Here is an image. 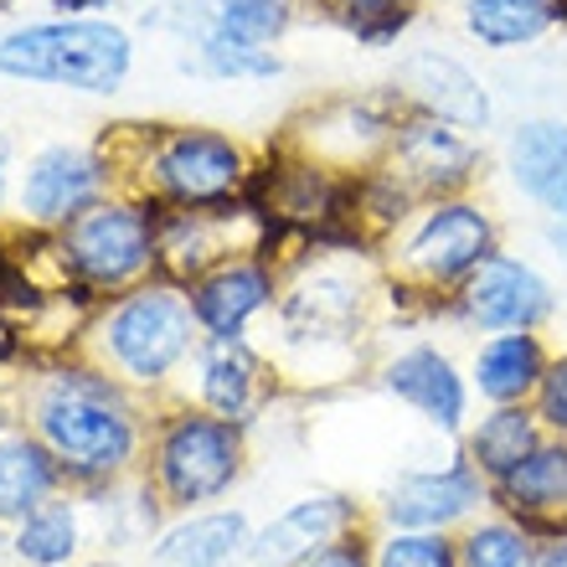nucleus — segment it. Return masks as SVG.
Listing matches in <instances>:
<instances>
[{
    "instance_id": "obj_22",
    "label": "nucleus",
    "mask_w": 567,
    "mask_h": 567,
    "mask_svg": "<svg viewBox=\"0 0 567 567\" xmlns=\"http://www.w3.org/2000/svg\"><path fill=\"white\" fill-rule=\"evenodd\" d=\"M58 485V470L42 444L6 439L0 444V516H31Z\"/></svg>"
},
{
    "instance_id": "obj_35",
    "label": "nucleus",
    "mask_w": 567,
    "mask_h": 567,
    "mask_svg": "<svg viewBox=\"0 0 567 567\" xmlns=\"http://www.w3.org/2000/svg\"><path fill=\"white\" fill-rule=\"evenodd\" d=\"M0 186H6V140H0Z\"/></svg>"
},
{
    "instance_id": "obj_16",
    "label": "nucleus",
    "mask_w": 567,
    "mask_h": 567,
    "mask_svg": "<svg viewBox=\"0 0 567 567\" xmlns=\"http://www.w3.org/2000/svg\"><path fill=\"white\" fill-rule=\"evenodd\" d=\"M99 196V165L83 150H47L21 186V207L37 223H68Z\"/></svg>"
},
{
    "instance_id": "obj_3",
    "label": "nucleus",
    "mask_w": 567,
    "mask_h": 567,
    "mask_svg": "<svg viewBox=\"0 0 567 567\" xmlns=\"http://www.w3.org/2000/svg\"><path fill=\"white\" fill-rule=\"evenodd\" d=\"M495 254V223L491 212L464 202V196H444L429 202L419 227L403 243V269L423 284H464L470 274Z\"/></svg>"
},
{
    "instance_id": "obj_4",
    "label": "nucleus",
    "mask_w": 567,
    "mask_h": 567,
    "mask_svg": "<svg viewBox=\"0 0 567 567\" xmlns=\"http://www.w3.org/2000/svg\"><path fill=\"white\" fill-rule=\"evenodd\" d=\"M388 171L413 192V202H444V196H460L475 181L480 150L460 124L413 114V120H398V130H392Z\"/></svg>"
},
{
    "instance_id": "obj_24",
    "label": "nucleus",
    "mask_w": 567,
    "mask_h": 567,
    "mask_svg": "<svg viewBox=\"0 0 567 567\" xmlns=\"http://www.w3.org/2000/svg\"><path fill=\"white\" fill-rule=\"evenodd\" d=\"M202 16V37H238V42L269 47L274 37H284L295 6L289 0H196Z\"/></svg>"
},
{
    "instance_id": "obj_2",
    "label": "nucleus",
    "mask_w": 567,
    "mask_h": 567,
    "mask_svg": "<svg viewBox=\"0 0 567 567\" xmlns=\"http://www.w3.org/2000/svg\"><path fill=\"white\" fill-rule=\"evenodd\" d=\"M37 429H42L52 460L68 464L73 475H109L130 460L135 429L120 398L99 382V377H62L37 408Z\"/></svg>"
},
{
    "instance_id": "obj_18",
    "label": "nucleus",
    "mask_w": 567,
    "mask_h": 567,
    "mask_svg": "<svg viewBox=\"0 0 567 567\" xmlns=\"http://www.w3.org/2000/svg\"><path fill=\"white\" fill-rule=\"evenodd\" d=\"M495 501L532 532L542 516L567 511V444H537L506 480H495Z\"/></svg>"
},
{
    "instance_id": "obj_27",
    "label": "nucleus",
    "mask_w": 567,
    "mask_h": 567,
    "mask_svg": "<svg viewBox=\"0 0 567 567\" xmlns=\"http://www.w3.org/2000/svg\"><path fill=\"white\" fill-rule=\"evenodd\" d=\"M460 567H532V537L516 522H485L460 542Z\"/></svg>"
},
{
    "instance_id": "obj_6",
    "label": "nucleus",
    "mask_w": 567,
    "mask_h": 567,
    "mask_svg": "<svg viewBox=\"0 0 567 567\" xmlns=\"http://www.w3.org/2000/svg\"><path fill=\"white\" fill-rule=\"evenodd\" d=\"M238 475V433L223 419H176L161 439V485L192 506L223 495Z\"/></svg>"
},
{
    "instance_id": "obj_26",
    "label": "nucleus",
    "mask_w": 567,
    "mask_h": 567,
    "mask_svg": "<svg viewBox=\"0 0 567 567\" xmlns=\"http://www.w3.org/2000/svg\"><path fill=\"white\" fill-rule=\"evenodd\" d=\"M330 16H336L357 42L388 47L413 27V0H330Z\"/></svg>"
},
{
    "instance_id": "obj_20",
    "label": "nucleus",
    "mask_w": 567,
    "mask_h": 567,
    "mask_svg": "<svg viewBox=\"0 0 567 567\" xmlns=\"http://www.w3.org/2000/svg\"><path fill=\"white\" fill-rule=\"evenodd\" d=\"M243 547H248V522L238 511H217L165 532L161 547L150 553V567H233Z\"/></svg>"
},
{
    "instance_id": "obj_33",
    "label": "nucleus",
    "mask_w": 567,
    "mask_h": 567,
    "mask_svg": "<svg viewBox=\"0 0 567 567\" xmlns=\"http://www.w3.org/2000/svg\"><path fill=\"white\" fill-rule=\"evenodd\" d=\"M547 238H553L557 258H567V223H557V227H553V233H547Z\"/></svg>"
},
{
    "instance_id": "obj_34",
    "label": "nucleus",
    "mask_w": 567,
    "mask_h": 567,
    "mask_svg": "<svg viewBox=\"0 0 567 567\" xmlns=\"http://www.w3.org/2000/svg\"><path fill=\"white\" fill-rule=\"evenodd\" d=\"M68 11H83V6H104V0H62Z\"/></svg>"
},
{
    "instance_id": "obj_1",
    "label": "nucleus",
    "mask_w": 567,
    "mask_h": 567,
    "mask_svg": "<svg viewBox=\"0 0 567 567\" xmlns=\"http://www.w3.org/2000/svg\"><path fill=\"white\" fill-rule=\"evenodd\" d=\"M0 73L31 83H62L83 93H114L130 73V37L109 21H52L0 37Z\"/></svg>"
},
{
    "instance_id": "obj_10",
    "label": "nucleus",
    "mask_w": 567,
    "mask_h": 567,
    "mask_svg": "<svg viewBox=\"0 0 567 567\" xmlns=\"http://www.w3.org/2000/svg\"><path fill=\"white\" fill-rule=\"evenodd\" d=\"M109 346L130 377H161L186 351V305L176 295H135L109 320Z\"/></svg>"
},
{
    "instance_id": "obj_36",
    "label": "nucleus",
    "mask_w": 567,
    "mask_h": 567,
    "mask_svg": "<svg viewBox=\"0 0 567 567\" xmlns=\"http://www.w3.org/2000/svg\"><path fill=\"white\" fill-rule=\"evenodd\" d=\"M0 423H6V419H0Z\"/></svg>"
},
{
    "instance_id": "obj_5",
    "label": "nucleus",
    "mask_w": 567,
    "mask_h": 567,
    "mask_svg": "<svg viewBox=\"0 0 567 567\" xmlns=\"http://www.w3.org/2000/svg\"><path fill=\"white\" fill-rule=\"evenodd\" d=\"M460 315L480 330H537L553 315L557 295L526 258L516 254H491L454 295Z\"/></svg>"
},
{
    "instance_id": "obj_19",
    "label": "nucleus",
    "mask_w": 567,
    "mask_h": 567,
    "mask_svg": "<svg viewBox=\"0 0 567 567\" xmlns=\"http://www.w3.org/2000/svg\"><path fill=\"white\" fill-rule=\"evenodd\" d=\"M274 295V279L264 264H227L212 279H202L192 289V310L212 336H238L243 320L258 315Z\"/></svg>"
},
{
    "instance_id": "obj_15",
    "label": "nucleus",
    "mask_w": 567,
    "mask_h": 567,
    "mask_svg": "<svg viewBox=\"0 0 567 567\" xmlns=\"http://www.w3.org/2000/svg\"><path fill=\"white\" fill-rule=\"evenodd\" d=\"M542 377H547V351H542L532 330H495L491 341L475 351V388L495 408L537 398Z\"/></svg>"
},
{
    "instance_id": "obj_21",
    "label": "nucleus",
    "mask_w": 567,
    "mask_h": 567,
    "mask_svg": "<svg viewBox=\"0 0 567 567\" xmlns=\"http://www.w3.org/2000/svg\"><path fill=\"white\" fill-rule=\"evenodd\" d=\"M537 413H526L522 403H506L495 408L491 419L475 429V439H470V464H475L480 475L491 480H506L516 464L532 454V449L542 444V429H537Z\"/></svg>"
},
{
    "instance_id": "obj_31",
    "label": "nucleus",
    "mask_w": 567,
    "mask_h": 567,
    "mask_svg": "<svg viewBox=\"0 0 567 567\" xmlns=\"http://www.w3.org/2000/svg\"><path fill=\"white\" fill-rule=\"evenodd\" d=\"M305 567H372V557L361 553L357 542H330L320 557H310Z\"/></svg>"
},
{
    "instance_id": "obj_32",
    "label": "nucleus",
    "mask_w": 567,
    "mask_h": 567,
    "mask_svg": "<svg viewBox=\"0 0 567 567\" xmlns=\"http://www.w3.org/2000/svg\"><path fill=\"white\" fill-rule=\"evenodd\" d=\"M547 542L532 553V567H567V526H542Z\"/></svg>"
},
{
    "instance_id": "obj_12",
    "label": "nucleus",
    "mask_w": 567,
    "mask_h": 567,
    "mask_svg": "<svg viewBox=\"0 0 567 567\" xmlns=\"http://www.w3.org/2000/svg\"><path fill=\"white\" fill-rule=\"evenodd\" d=\"M485 501L475 464H449V470H423V475H403L388 495L392 526L408 532H444V526L464 522L470 511Z\"/></svg>"
},
{
    "instance_id": "obj_17",
    "label": "nucleus",
    "mask_w": 567,
    "mask_h": 567,
    "mask_svg": "<svg viewBox=\"0 0 567 567\" xmlns=\"http://www.w3.org/2000/svg\"><path fill=\"white\" fill-rule=\"evenodd\" d=\"M557 27H567V0H464V31L491 52L532 47Z\"/></svg>"
},
{
    "instance_id": "obj_8",
    "label": "nucleus",
    "mask_w": 567,
    "mask_h": 567,
    "mask_svg": "<svg viewBox=\"0 0 567 567\" xmlns=\"http://www.w3.org/2000/svg\"><path fill=\"white\" fill-rule=\"evenodd\" d=\"M398 99L413 104L419 114L460 124V130H485L491 124V93H485V83L460 58L439 52V47L408 52L398 62Z\"/></svg>"
},
{
    "instance_id": "obj_28",
    "label": "nucleus",
    "mask_w": 567,
    "mask_h": 567,
    "mask_svg": "<svg viewBox=\"0 0 567 567\" xmlns=\"http://www.w3.org/2000/svg\"><path fill=\"white\" fill-rule=\"evenodd\" d=\"M372 567H460V547L444 532H408V526H398L377 547Z\"/></svg>"
},
{
    "instance_id": "obj_29",
    "label": "nucleus",
    "mask_w": 567,
    "mask_h": 567,
    "mask_svg": "<svg viewBox=\"0 0 567 567\" xmlns=\"http://www.w3.org/2000/svg\"><path fill=\"white\" fill-rule=\"evenodd\" d=\"M202 58L217 78H274L279 73V58L258 42H238V37H202Z\"/></svg>"
},
{
    "instance_id": "obj_30",
    "label": "nucleus",
    "mask_w": 567,
    "mask_h": 567,
    "mask_svg": "<svg viewBox=\"0 0 567 567\" xmlns=\"http://www.w3.org/2000/svg\"><path fill=\"white\" fill-rule=\"evenodd\" d=\"M537 419L567 439V357L547 361V377H542V388H537Z\"/></svg>"
},
{
    "instance_id": "obj_14",
    "label": "nucleus",
    "mask_w": 567,
    "mask_h": 567,
    "mask_svg": "<svg viewBox=\"0 0 567 567\" xmlns=\"http://www.w3.org/2000/svg\"><path fill=\"white\" fill-rule=\"evenodd\" d=\"M388 392L419 408L433 429H460L464 419V377L433 346H413L398 361H388Z\"/></svg>"
},
{
    "instance_id": "obj_9",
    "label": "nucleus",
    "mask_w": 567,
    "mask_h": 567,
    "mask_svg": "<svg viewBox=\"0 0 567 567\" xmlns=\"http://www.w3.org/2000/svg\"><path fill=\"white\" fill-rule=\"evenodd\" d=\"M155 176L186 207H223L243 186V155L233 140L207 130H181L155 155Z\"/></svg>"
},
{
    "instance_id": "obj_23",
    "label": "nucleus",
    "mask_w": 567,
    "mask_h": 567,
    "mask_svg": "<svg viewBox=\"0 0 567 567\" xmlns=\"http://www.w3.org/2000/svg\"><path fill=\"white\" fill-rule=\"evenodd\" d=\"M254 388H258V361L254 351L238 341V336H217L207 346V403L223 413V419H243L248 403H254Z\"/></svg>"
},
{
    "instance_id": "obj_7",
    "label": "nucleus",
    "mask_w": 567,
    "mask_h": 567,
    "mask_svg": "<svg viewBox=\"0 0 567 567\" xmlns=\"http://www.w3.org/2000/svg\"><path fill=\"white\" fill-rule=\"evenodd\" d=\"M150 254V217L130 207H89L68 223V264L89 284L135 279Z\"/></svg>"
},
{
    "instance_id": "obj_13",
    "label": "nucleus",
    "mask_w": 567,
    "mask_h": 567,
    "mask_svg": "<svg viewBox=\"0 0 567 567\" xmlns=\"http://www.w3.org/2000/svg\"><path fill=\"white\" fill-rule=\"evenodd\" d=\"M506 171L526 202L567 223V120H526L506 145Z\"/></svg>"
},
{
    "instance_id": "obj_25",
    "label": "nucleus",
    "mask_w": 567,
    "mask_h": 567,
    "mask_svg": "<svg viewBox=\"0 0 567 567\" xmlns=\"http://www.w3.org/2000/svg\"><path fill=\"white\" fill-rule=\"evenodd\" d=\"M78 547V522L68 506H37L31 516H21V532H16V553L37 567H58L68 563Z\"/></svg>"
},
{
    "instance_id": "obj_11",
    "label": "nucleus",
    "mask_w": 567,
    "mask_h": 567,
    "mask_svg": "<svg viewBox=\"0 0 567 567\" xmlns=\"http://www.w3.org/2000/svg\"><path fill=\"white\" fill-rule=\"evenodd\" d=\"M357 522V506L346 495H310L269 522L248 542L254 567H305L310 557H320L330 542H341V532Z\"/></svg>"
}]
</instances>
